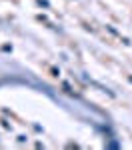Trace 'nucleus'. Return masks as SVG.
<instances>
[{"label": "nucleus", "instance_id": "obj_2", "mask_svg": "<svg viewBox=\"0 0 132 150\" xmlns=\"http://www.w3.org/2000/svg\"><path fill=\"white\" fill-rule=\"evenodd\" d=\"M38 4H40V6H48V2H46V0H38Z\"/></svg>", "mask_w": 132, "mask_h": 150}, {"label": "nucleus", "instance_id": "obj_1", "mask_svg": "<svg viewBox=\"0 0 132 150\" xmlns=\"http://www.w3.org/2000/svg\"><path fill=\"white\" fill-rule=\"evenodd\" d=\"M118 140H110V142H106V148H118Z\"/></svg>", "mask_w": 132, "mask_h": 150}]
</instances>
